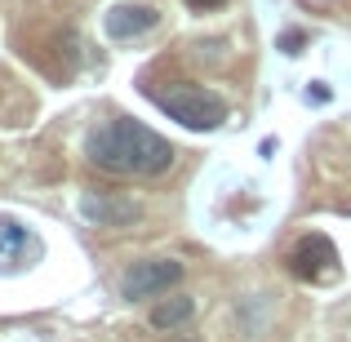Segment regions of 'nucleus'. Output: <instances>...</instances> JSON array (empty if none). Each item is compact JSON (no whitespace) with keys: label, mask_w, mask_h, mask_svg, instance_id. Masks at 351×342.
I'll return each instance as SVG.
<instances>
[{"label":"nucleus","mask_w":351,"mask_h":342,"mask_svg":"<svg viewBox=\"0 0 351 342\" xmlns=\"http://www.w3.org/2000/svg\"><path fill=\"white\" fill-rule=\"evenodd\" d=\"M156 23H160V14H156L152 5H116V9H107V18H103L112 40H134V36L152 32Z\"/></svg>","instance_id":"423d86ee"},{"label":"nucleus","mask_w":351,"mask_h":342,"mask_svg":"<svg viewBox=\"0 0 351 342\" xmlns=\"http://www.w3.org/2000/svg\"><path fill=\"white\" fill-rule=\"evenodd\" d=\"M18 249H32V236H27V227L14 223V218H0V267L18 262Z\"/></svg>","instance_id":"6e6552de"},{"label":"nucleus","mask_w":351,"mask_h":342,"mask_svg":"<svg viewBox=\"0 0 351 342\" xmlns=\"http://www.w3.org/2000/svg\"><path fill=\"white\" fill-rule=\"evenodd\" d=\"M187 5H191V9H200V14H209V9H223L227 0H187Z\"/></svg>","instance_id":"9d476101"},{"label":"nucleus","mask_w":351,"mask_h":342,"mask_svg":"<svg viewBox=\"0 0 351 342\" xmlns=\"http://www.w3.org/2000/svg\"><path fill=\"white\" fill-rule=\"evenodd\" d=\"M178 280H182L178 258H143V262H134L120 276V298H129V302L160 298V293H169Z\"/></svg>","instance_id":"7ed1b4c3"},{"label":"nucleus","mask_w":351,"mask_h":342,"mask_svg":"<svg viewBox=\"0 0 351 342\" xmlns=\"http://www.w3.org/2000/svg\"><path fill=\"white\" fill-rule=\"evenodd\" d=\"M191 316H196V298L173 293V298H160L152 307V329H178V325H187Z\"/></svg>","instance_id":"0eeeda50"},{"label":"nucleus","mask_w":351,"mask_h":342,"mask_svg":"<svg viewBox=\"0 0 351 342\" xmlns=\"http://www.w3.org/2000/svg\"><path fill=\"white\" fill-rule=\"evenodd\" d=\"M285 267H289L298 280H329L334 267H338V249H334V240H329V236L311 231V236H302L298 245L289 249Z\"/></svg>","instance_id":"20e7f679"},{"label":"nucleus","mask_w":351,"mask_h":342,"mask_svg":"<svg viewBox=\"0 0 351 342\" xmlns=\"http://www.w3.org/2000/svg\"><path fill=\"white\" fill-rule=\"evenodd\" d=\"M173 342H196V338H173Z\"/></svg>","instance_id":"9b49d317"},{"label":"nucleus","mask_w":351,"mask_h":342,"mask_svg":"<svg viewBox=\"0 0 351 342\" xmlns=\"http://www.w3.org/2000/svg\"><path fill=\"white\" fill-rule=\"evenodd\" d=\"M80 214H85L94 227H129V223H138V218H143V209H138L129 196L85 191V196H80Z\"/></svg>","instance_id":"39448f33"},{"label":"nucleus","mask_w":351,"mask_h":342,"mask_svg":"<svg viewBox=\"0 0 351 342\" xmlns=\"http://www.w3.org/2000/svg\"><path fill=\"white\" fill-rule=\"evenodd\" d=\"M280 45H285V53H298V49H302V32H289Z\"/></svg>","instance_id":"1a4fd4ad"},{"label":"nucleus","mask_w":351,"mask_h":342,"mask_svg":"<svg viewBox=\"0 0 351 342\" xmlns=\"http://www.w3.org/2000/svg\"><path fill=\"white\" fill-rule=\"evenodd\" d=\"M152 94V103L160 107L169 120H178V125L187 129H218L227 120V103L223 94H214V89H200V85H169V89H147Z\"/></svg>","instance_id":"f03ea898"},{"label":"nucleus","mask_w":351,"mask_h":342,"mask_svg":"<svg viewBox=\"0 0 351 342\" xmlns=\"http://www.w3.org/2000/svg\"><path fill=\"white\" fill-rule=\"evenodd\" d=\"M89 164H98L103 173H120V178H156L173 164V143L160 138L156 129L138 125L129 116L103 120L98 129H89L85 138Z\"/></svg>","instance_id":"f257e3e1"}]
</instances>
